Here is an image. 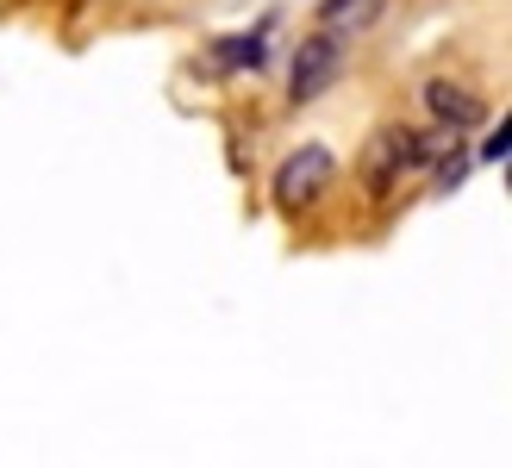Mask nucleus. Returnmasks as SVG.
<instances>
[{
    "label": "nucleus",
    "instance_id": "39448f33",
    "mask_svg": "<svg viewBox=\"0 0 512 468\" xmlns=\"http://www.w3.org/2000/svg\"><path fill=\"white\" fill-rule=\"evenodd\" d=\"M219 63L225 69H256V63H263V38H225L219 44Z\"/></svg>",
    "mask_w": 512,
    "mask_h": 468
},
{
    "label": "nucleus",
    "instance_id": "0eeeda50",
    "mask_svg": "<svg viewBox=\"0 0 512 468\" xmlns=\"http://www.w3.org/2000/svg\"><path fill=\"white\" fill-rule=\"evenodd\" d=\"M356 7H363V0H319V19H325V25H338V19L356 13Z\"/></svg>",
    "mask_w": 512,
    "mask_h": 468
},
{
    "label": "nucleus",
    "instance_id": "20e7f679",
    "mask_svg": "<svg viewBox=\"0 0 512 468\" xmlns=\"http://www.w3.org/2000/svg\"><path fill=\"white\" fill-rule=\"evenodd\" d=\"M425 113L444 125V132H469V125H481V94L463 88V82H450V75H438V82H425Z\"/></svg>",
    "mask_w": 512,
    "mask_h": 468
},
{
    "label": "nucleus",
    "instance_id": "7ed1b4c3",
    "mask_svg": "<svg viewBox=\"0 0 512 468\" xmlns=\"http://www.w3.org/2000/svg\"><path fill=\"white\" fill-rule=\"evenodd\" d=\"M325 181H331V150L325 144H300L288 163L275 169V206L281 213H300V206H313L325 194Z\"/></svg>",
    "mask_w": 512,
    "mask_h": 468
},
{
    "label": "nucleus",
    "instance_id": "423d86ee",
    "mask_svg": "<svg viewBox=\"0 0 512 468\" xmlns=\"http://www.w3.org/2000/svg\"><path fill=\"white\" fill-rule=\"evenodd\" d=\"M506 144H512V125L500 119L494 132H488V144H481V163H506Z\"/></svg>",
    "mask_w": 512,
    "mask_h": 468
},
{
    "label": "nucleus",
    "instance_id": "f03ea898",
    "mask_svg": "<svg viewBox=\"0 0 512 468\" xmlns=\"http://www.w3.org/2000/svg\"><path fill=\"white\" fill-rule=\"evenodd\" d=\"M344 75V38L331 32H313V38H300V50H294V69H288V100L294 107H306V100H319L331 82Z\"/></svg>",
    "mask_w": 512,
    "mask_h": 468
},
{
    "label": "nucleus",
    "instance_id": "f257e3e1",
    "mask_svg": "<svg viewBox=\"0 0 512 468\" xmlns=\"http://www.w3.org/2000/svg\"><path fill=\"white\" fill-rule=\"evenodd\" d=\"M431 156H438V150H431L419 132H406V125H381V132L369 138V150H363V188H369L375 200H388V194L400 188V175L425 169Z\"/></svg>",
    "mask_w": 512,
    "mask_h": 468
}]
</instances>
